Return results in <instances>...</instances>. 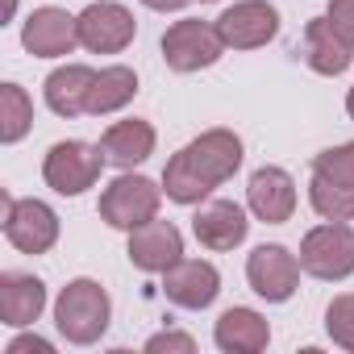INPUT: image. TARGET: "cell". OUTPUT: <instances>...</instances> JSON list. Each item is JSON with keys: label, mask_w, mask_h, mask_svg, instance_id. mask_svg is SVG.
Listing matches in <instances>:
<instances>
[{"label": "cell", "mask_w": 354, "mask_h": 354, "mask_svg": "<svg viewBox=\"0 0 354 354\" xmlns=\"http://www.w3.org/2000/svg\"><path fill=\"white\" fill-rule=\"evenodd\" d=\"M242 167V138L234 129H205L162 167V192L175 205H201Z\"/></svg>", "instance_id": "cell-1"}, {"label": "cell", "mask_w": 354, "mask_h": 354, "mask_svg": "<svg viewBox=\"0 0 354 354\" xmlns=\"http://www.w3.org/2000/svg\"><path fill=\"white\" fill-rule=\"evenodd\" d=\"M109 317H113V304H109V292L96 279H71L55 300V325L75 346L100 342L104 329H109Z\"/></svg>", "instance_id": "cell-2"}, {"label": "cell", "mask_w": 354, "mask_h": 354, "mask_svg": "<svg viewBox=\"0 0 354 354\" xmlns=\"http://www.w3.org/2000/svg\"><path fill=\"white\" fill-rule=\"evenodd\" d=\"M104 146H92V142H55L46 150V162H42V180L59 192V196H80L88 192L100 171H104Z\"/></svg>", "instance_id": "cell-3"}, {"label": "cell", "mask_w": 354, "mask_h": 354, "mask_svg": "<svg viewBox=\"0 0 354 354\" xmlns=\"http://www.w3.org/2000/svg\"><path fill=\"white\" fill-rule=\"evenodd\" d=\"M300 267L325 283L354 275V230L346 221H329V225L308 230L300 242Z\"/></svg>", "instance_id": "cell-4"}, {"label": "cell", "mask_w": 354, "mask_h": 354, "mask_svg": "<svg viewBox=\"0 0 354 354\" xmlns=\"http://www.w3.org/2000/svg\"><path fill=\"white\" fill-rule=\"evenodd\" d=\"M158 205H162V188L150 184L146 175H117V180L104 188L100 196V217L113 225V230H138L146 221L158 217Z\"/></svg>", "instance_id": "cell-5"}, {"label": "cell", "mask_w": 354, "mask_h": 354, "mask_svg": "<svg viewBox=\"0 0 354 354\" xmlns=\"http://www.w3.org/2000/svg\"><path fill=\"white\" fill-rule=\"evenodd\" d=\"M225 42L217 34V26L209 21H175L167 34H162V59L171 71L180 75H192V71H205L221 59Z\"/></svg>", "instance_id": "cell-6"}, {"label": "cell", "mask_w": 354, "mask_h": 354, "mask_svg": "<svg viewBox=\"0 0 354 354\" xmlns=\"http://www.w3.org/2000/svg\"><path fill=\"white\" fill-rule=\"evenodd\" d=\"M5 238L21 254H46L59 242V217L46 201H13L5 196Z\"/></svg>", "instance_id": "cell-7"}, {"label": "cell", "mask_w": 354, "mask_h": 354, "mask_svg": "<svg viewBox=\"0 0 354 354\" xmlns=\"http://www.w3.org/2000/svg\"><path fill=\"white\" fill-rule=\"evenodd\" d=\"M300 259L288 250V246H254L250 250V259H246V279H250V288L267 300V304H283V300H292V292H296V283H300Z\"/></svg>", "instance_id": "cell-8"}, {"label": "cell", "mask_w": 354, "mask_h": 354, "mask_svg": "<svg viewBox=\"0 0 354 354\" xmlns=\"http://www.w3.org/2000/svg\"><path fill=\"white\" fill-rule=\"evenodd\" d=\"M138 34V21L117 0H100L80 13V46L92 55H121Z\"/></svg>", "instance_id": "cell-9"}, {"label": "cell", "mask_w": 354, "mask_h": 354, "mask_svg": "<svg viewBox=\"0 0 354 354\" xmlns=\"http://www.w3.org/2000/svg\"><path fill=\"white\" fill-rule=\"evenodd\" d=\"M217 34L234 50H254V46H267L279 34V13L267 0H238L234 9H225L217 17Z\"/></svg>", "instance_id": "cell-10"}, {"label": "cell", "mask_w": 354, "mask_h": 354, "mask_svg": "<svg viewBox=\"0 0 354 354\" xmlns=\"http://www.w3.org/2000/svg\"><path fill=\"white\" fill-rule=\"evenodd\" d=\"M21 46L34 55V59H63L80 46V17L46 5V9H34L26 17V30H21Z\"/></svg>", "instance_id": "cell-11"}, {"label": "cell", "mask_w": 354, "mask_h": 354, "mask_svg": "<svg viewBox=\"0 0 354 354\" xmlns=\"http://www.w3.org/2000/svg\"><path fill=\"white\" fill-rule=\"evenodd\" d=\"M162 296L175 304V308H209L217 296H221V275L213 263L205 259H180L171 271H162Z\"/></svg>", "instance_id": "cell-12"}, {"label": "cell", "mask_w": 354, "mask_h": 354, "mask_svg": "<svg viewBox=\"0 0 354 354\" xmlns=\"http://www.w3.org/2000/svg\"><path fill=\"white\" fill-rule=\"evenodd\" d=\"M129 263L138 271H150V275H162L171 271L175 263L184 259V238L171 221H146L138 230H129Z\"/></svg>", "instance_id": "cell-13"}, {"label": "cell", "mask_w": 354, "mask_h": 354, "mask_svg": "<svg viewBox=\"0 0 354 354\" xmlns=\"http://www.w3.org/2000/svg\"><path fill=\"white\" fill-rule=\"evenodd\" d=\"M246 205L259 221L267 225H283L292 221L296 213V184H292V175L283 167H259L250 175V188H246Z\"/></svg>", "instance_id": "cell-14"}, {"label": "cell", "mask_w": 354, "mask_h": 354, "mask_svg": "<svg viewBox=\"0 0 354 354\" xmlns=\"http://www.w3.org/2000/svg\"><path fill=\"white\" fill-rule=\"evenodd\" d=\"M192 234H196V242L209 246V250H234V246L246 242L250 221H246L242 205H234V201H213V205H205V209L192 217Z\"/></svg>", "instance_id": "cell-15"}, {"label": "cell", "mask_w": 354, "mask_h": 354, "mask_svg": "<svg viewBox=\"0 0 354 354\" xmlns=\"http://www.w3.org/2000/svg\"><path fill=\"white\" fill-rule=\"evenodd\" d=\"M42 308H46V283L38 275H26V271L0 275V321L5 325L26 329L42 317Z\"/></svg>", "instance_id": "cell-16"}, {"label": "cell", "mask_w": 354, "mask_h": 354, "mask_svg": "<svg viewBox=\"0 0 354 354\" xmlns=\"http://www.w3.org/2000/svg\"><path fill=\"white\" fill-rule=\"evenodd\" d=\"M304 59L317 75H342L354 59V46L329 26V17H313L304 26Z\"/></svg>", "instance_id": "cell-17"}, {"label": "cell", "mask_w": 354, "mask_h": 354, "mask_svg": "<svg viewBox=\"0 0 354 354\" xmlns=\"http://www.w3.org/2000/svg\"><path fill=\"white\" fill-rule=\"evenodd\" d=\"M92 84H96V71L84 67V63H67V67L50 71L46 75V104H50V113H59L67 121L80 117V113H88Z\"/></svg>", "instance_id": "cell-18"}, {"label": "cell", "mask_w": 354, "mask_h": 354, "mask_svg": "<svg viewBox=\"0 0 354 354\" xmlns=\"http://www.w3.org/2000/svg\"><path fill=\"white\" fill-rule=\"evenodd\" d=\"M213 337H217V346L225 354H259V350H267L271 329H267V321L254 308H225L217 317Z\"/></svg>", "instance_id": "cell-19"}, {"label": "cell", "mask_w": 354, "mask_h": 354, "mask_svg": "<svg viewBox=\"0 0 354 354\" xmlns=\"http://www.w3.org/2000/svg\"><path fill=\"white\" fill-rule=\"evenodd\" d=\"M100 146H104V158H109V162H117V167H138V162H146V158L154 154V125H150V121H138V117L117 121V125L104 129Z\"/></svg>", "instance_id": "cell-20"}, {"label": "cell", "mask_w": 354, "mask_h": 354, "mask_svg": "<svg viewBox=\"0 0 354 354\" xmlns=\"http://www.w3.org/2000/svg\"><path fill=\"white\" fill-rule=\"evenodd\" d=\"M133 96H138V75L129 67H104V71H96V84L88 92V113L109 117V113L125 109Z\"/></svg>", "instance_id": "cell-21"}, {"label": "cell", "mask_w": 354, "mask_h": 354, "mask_svg": "<svg viewBox=\"0 0 354 354\" xmlns=\"http://www.w3.org/2000/svg\"><path fill=\"white\" fill-rule=\"evenodd\" d=\"M34 125V100L26 96L21 84H5L0 88V142H21Z\"/></svg>", "instance_id": "cell-22"}, {"label": "cell", "mask_w": 354, "mask_h": 354, "mask_svg": "<svg viewBox=\"0 0 354 354\" xmlns=\"http://www.w3.org/2000/svg\"><path fill=\"white\" fill-rule=\"evenodd\" d=\"M308 201L325 221H354V188H342V184H329L321 175H313Z\"/></svg>", "instance_id": "cell-23"}, {"label": "cell", "mask_w": 354, "mask_h": 354, "mask_svg": "<svg viewBox=\"0 0 354 354\" xmlns=\"http://www.w3.org/2000/svg\"><path fill=\"white\" fill-rule=\"evenodd\" d=\"M313 175L329 184H342V188H354V142H342V146H329L313 158Z\"/></svg>", "instance_id": "cell-24"}, {"label": "cell", "mask_w": 354, "mask_h": 354, "mask_svg": "<svg viewBox=\"0 0 354 354\" xmlns=\"http://www.w3.org/2000/svg\"><path fill=\"white\" fill-rule=\"evenodd\" d=\"M325 329H329V337H333L342 350L354 354V292L329 300V308H325Z\"/></svg>", "instance_id": "cell-25"}, {"label": "cell", "mask_w": 354, "mask_h": 354, "mask_svg": "<svg viewBox=\"0 0 354 354\" xmlns=\"http://www.w3.org/2000/svg\"><path fill=\"white\" fill-rule=\"evenodd\" d=\"M325 17H329V26L354 46V0H329V13H325Z\"/></svg>", "instance_id": "cell-26"}, {"label": "cell", "mask_w": 354, "mask_h": 354, "mask_svg": "<svg viewBox=\"0 0 354 354\" xmlns=\"http://www.w3.org/2000/svg\"><path fill=\"white\" fill-rule=\"evenodd\" d=\"M146 350H150V354H162V350H175V354H192V350H196V342H192L188 333H171V329H167V333H154V337L146 342Z\"/></svg>", "instance_id": "cell-27"}, {"label": "cell", "mask_w": 354, "mask_h": 354, "mask_svg": "<svg viewBox=\"0 0 354 354\" xmlns=\"http://www.w3.org/2000/svg\"><path fill=\"white\" fill-rule=\"evenodd\" d=\"M55 346L46 342V337H38V333H26V337H13L9 342V354H50Z\"/></svg>", "instance_id": "cell-28"}, {"label": "cell", "mask_w": 354, "mask_h": 354, "mask_svg": "<svg viewBox=\"0 0 354 354\" xmlns=\"http://www.w3.org/2000/svg\"><path fill=\"white\" fill-rule=\"evenodd\" d=\"M146 9H154V13H175V9H184L188 0H142Z\"/></svg>", "instance_id": "cell-29"}, {"label": "cell", "mask_w": 354, "mask_h": 354, "mask_svg": "<svg viewBox=\"0 0 354 354\" xmlns=\"http://www.w3.org/2000/svg\"><path fill=\"white\" fill-rule=\"evenodd\" d=\"M346 113L354 117V88H350V96H346Z\"/></svg>", "instance_id": "cell-30"}, {"label": "cell", "mask_w": 354, "mask_h": 354, "mask_svg": "<svg viewBox=\"0 0 354 354\" xmlns=\"http://www.w3.org/2000/svg\"><path fill=\"white\" fill-rule=\"evenodd\" d=\"M13 9H17V0H5V17H13Z\"/></svg>", "instance_id": "cell-31"}, {"label": "cell", "mask_w": 354, "mask_h": 354, "mask_svg": "<svg viewBox=\"0 0 354 354\" xmlns=\"http://www.w3.org/2000/svg\"><path fill=\"white\" fill-rule=\"evenodd\" d=\"M201 5H213V0H201Z\"/></svg>", "instance_id": "cell-32"}]
</instances>
